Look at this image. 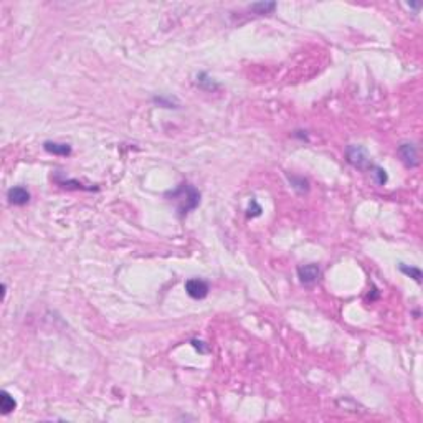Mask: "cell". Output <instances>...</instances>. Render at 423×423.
Here are the masks:
<instances>
[{"label": "cell", "mask_w": 423, "mask_h": 423, "mask_svg": "<svg viewBox=\"0 0 423 423\" xmlns=\"http://www.w3.org/2000/svg\"><path fill=\"white\" fill-rule=\"evenodd\" d=\"M165 197L176 204L177 212L181 217L187 215L189 212H192L194 208H197V205L200 204V192L194 187V185H190L187 182H184L179 185L177 189L167 192Z\"/></svg>", "instance_id": "1"}, {"label": "cell", "mask_w": 423, "mask_h": 423, "mask_svg": "<svg viewBox=\"0 0 423 423\" xmlns=\"http://www.w3.org/2000/svg\"><path fill=\"white\" fill-rule=\"evenodd\" d=\"M346 159L352 167H356V169L366 171V169H370V167H372L367 150L362 146H354V144H352V146H347Z\"/></svg>", "instance_id": "2"}, {"label": "cell", "mask_w": 423, "mask_h": 423, "mask_svg": "<svg viewBox=\"0 0 423 423\" xmlns=\"http://www.w3.org/2000/svg\"><path fill=\"white\" fill-rule=\"evenodd\" d=\"M208 283L200 280V278H192L185 281V291L192 299H204L208 294Z\"/></svg>", "instance_id": "3"}, {"label": "cell", "mask_w": 423, "mask_h": 423, "mask_svg": "<svg viewBox=\"0 0 423 423\" xmlns=\"http://www.w3.org/2000/svg\"><path fill=\"white\" fill-rule=\"evenodd\" d=\"M299 281L303 285H314V283L321 278V268L316 263H309L298 268Z\"/></svg>", "instance_id": "4"}, {"label": "cell", "mask_w": 423, "mask_h": 423, "mask_svg": "<svg viewBox=\"0 0 423 423\" xmlns=\"http://www.w3.org/2000/svg\"><path fill=\"white\" fill-rule=\"evenodd\" d=\"M398 154L403 160V164L407 167H416L418 165V150H416V146L412 142H403L400 147H398Z\"/></svg>", "instance_id": "5"}, {"label": "cell", "mask_w": 423, "mask_h": 423, "mask_svg": "<svg viewBox=\"0 0 423 423\" xmlns=\"http://www.w3.org/2000/svg\"><path fill=\"white\" fill-rule=\"evenodd\" d=\"M7 199L12 205H25L28 204V200H30V192L25 189V187H20V185H17V187H12L9 189L7 192Z\"/></svg>", "instance_id": "6"}, {"label": "cell", "mask_w": 423, "mask_h": 423, "mask_svg": "<svg viewBox=\"0 0 423 423\" xmlns=\"http://www.w3.org/2000/svg\"><path fill=\"white\" fill-rule=\"evenodd\" d=\"M45 150L48 154L53 155H61V157H68L71 154V146L69 144H63V142H55V141H46L43 144Z\"/></svg>", "instance_id": "7"}, {"label": "cell", "mask_w": 423, "mask_h": 423, "mask_svg": "<svg viewBox=\"0 0 423 423\" xmlns=\"http://www.w3.org/2000/svg\"><path fill=\"white\" fill-rule=\"evenodd\" d=\"M17 408V402L15 398L10 395L7 390H4L0 393V410H2L4 415H9L10 412H14Z\"/></svg>", "instance_id": "8"}, {"label": "cell", "mask_w": 423, "mask_h": 423, "mask_svg": "<svg viewBox=\"0 0 423 423\" xmlns=\"http://www.w3.org/2000/svg\"><path fill=\"white\" fill-rule=\"evenodd\" d=\"M276 9V4L275 2H257V4H251L250 5V10H253L255 14L258 15H263V14H271Z\"/></svg>", "instance_id": "9"}, {"label": "cell", "mask_w": 423, "mask_h": 423, "mask_svg": "<svg viewBox=\"0 0 423 423\" xmlns=\"http://www.w3.org/2000/svg\"><path fill=\"white\" fill-rule=\"evenodd\" d=\"M400 271H402L403 275L413 278V280H415L416 283H421V270L416 268V266H408V265L402 263V265H400Z\"/></svg>", "instance_id": "10"}, {"label": "cell", "mask_w": 423, "mask_h": 423, "mask_svg": "<svg viewBox=\"0 0 423 423\" xmlns=\"http://www.w3.org/2000/svg\"><path fill=\"white\" fill-rule=\"evenodd\" d=\"M370 171H372V177H374V181L377 182L379 185H385L387 181H389V176H387V172L382 169V167L379 165H372L370 167Z\"/></svg>", "instance_id": "11"}, {"label": "cell", "mask_w": 423, "mask_h": 423, "mask_svg": "<svg viewBox=\"0 0 423 423\" xmlns=\"http://www.w3.org/2000/svg\"><path fill=\"white\" fill-rule=\"evenodd\" d=\"M197 84L202 86V88H207V90H215L217 84L213 83L212 78H208L205 73H200L199 76H197Z\"/></svg>", "instance_id": "12"}, {"label": "cell", "mask_w": 423, "mask_h": 423, "mask_svg": "<svg viewBox=\"0 0 423 423\" xmlns=\"http://www.w3.org/2000/svg\"><path fill=\"white\" fill-rule=\"evenodd\" d=\"M154 101L157 103V104H160V106H164V108H177L176 104H174L171 100H167V98H154Z\"/></svg>", "instance_id": "13"}, {"label": "cell", "mask_w": 423, "mask_h": 423, "mask_svg": "<svg viewBox=\"0 0 423 423\" xmlns=\"http://www.w3.org/2000/svg\"><path fill=\"white\" fill-rule=\"evenodd\" d=\"M192 344H194V347H197V349H199L200 352H205V349H202V344H204V343H200V341H192Z\"/></svg>", "instance_id": "14"}]
</instances>
